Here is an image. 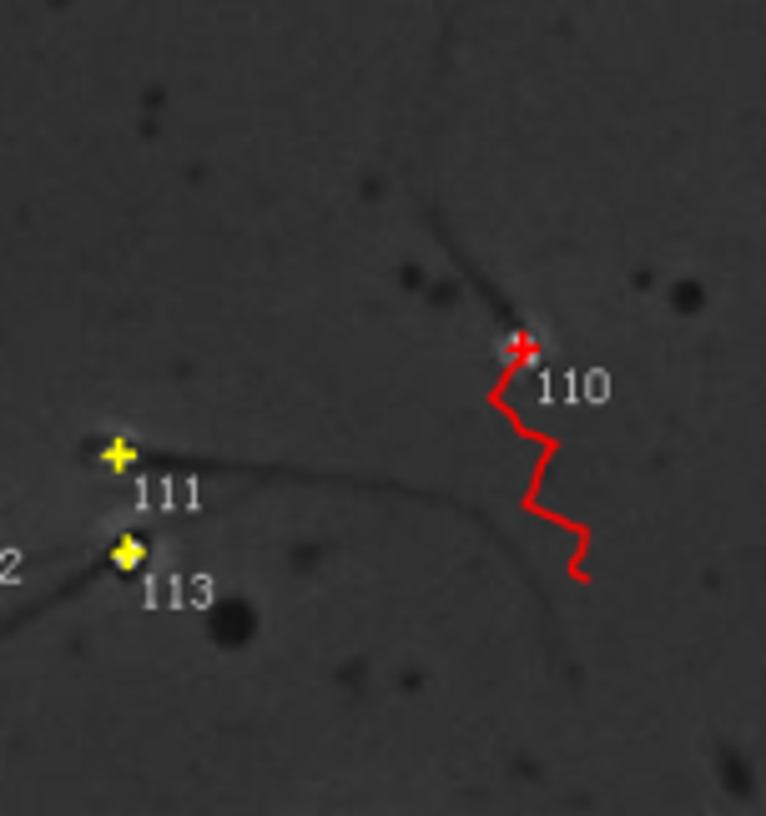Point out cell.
<instances>
[{"label": "cell", "instance_id": "6da1fadb", "mask_svg": "<svg viewBox=\"0 0 766 816\" xmlns=\"http://www.w3.org/2000/svg\"><path fill=\"white\" fill-rule=\"evenodd\" d=\"M116 565H121V570H126V565H142V544H137V539H132V544L121 539V544H116Z\"/></svg>", "mask_w": 766, "mask_h": 816}]
</instances>
